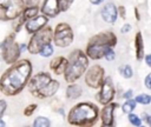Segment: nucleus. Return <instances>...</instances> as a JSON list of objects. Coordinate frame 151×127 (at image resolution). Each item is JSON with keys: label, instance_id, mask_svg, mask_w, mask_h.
<instances>
[{"label": "nucleus", "instance_id": "1", "mask_svg": "<svg viewBox=\"0 0 151 127\" xmlns=\"http://www.w3.org/2000/svg\"><path fill=\"white\" fill-rule=\"evenodd\" d=\"M32 75V63L27 59L14 62L0 79V91L8 96L19 94Z\"/></svg>", "mask_w": 151, "mask_h": 127}, {"label": "nucleus", "instance_id": "2", "mask_svg": "<svg viewBox=\"0 0 151 127\" xmlns=\"http://www.w3.org/2000/svg\"><path fill=\"white\" fill-rule=\"evenodd\" d=\"M99 108L90 101L76 103L67 113L66 120L71 126H93L99 119Z\"/></svg>", "mask_w": 151, "mask_h": 127}, {"label": "nucleus", "instance_id": "3", "mask_svg": "<svg viewBox=\"0 0 151 127\" xmlns=\"http://www.w3.org/2000/svg\"><path fill=\"white\" fill-rule=\"evenodd\" d=\"M60 87L58 80L52 79L51 74L47 72H40L29 78L27 88L28 92L39 99H46L53 96Z\"/></svg>", "mask_w": 151, "mask_h": 127}, {"label": "nucleus", "instance_id": "4", "mask_svg": "<svg viewBox=\"0 0 151 127\" xmlns=\"http://www.w3.org/2000/svg\"><path fill=\"white\" fill-rule=\"evenodd\" d=\"M117 44V35L112 31H104L90 38L85 47V53L90 60H100L104 58V52L109 47L114 48Z\"/></svg>", "mask_w": 151, "mask_h": 127}, {"label": "nucleus", "instance_id": "5", "mask_svg": "<svg viewBox=\"0 0 151 127\" xmlns=\"http://www.w3.org/2000/svg\"><path fill=\"white\" fill-rule=\"evenodd\" d=\"M67 67L64 72V79L67 83L77 82L90 66V59L86 53L79 48L73 49L67 58Z\"/></svg>", "mask_w": 151, "mask_h": 127}, {"label": "nucleus", "instance_id": "6", "mask_svg": "<svg viewBox=\"0 0 151 127\" xmlns=\"http://www.w3.org/2000/svg\"><path fill=\"white\" fill-rule=\"evenodd\" d=\"M25 7L24 0H0V20L9 21L18 19Z\"/></svg>", "mask_w": 151, "mask_h": 127}, {"label": "nucleus", "instance_id": "7", "mask_svg": "<svg viewBox=\"0 0 151 127\" xmlns=\"http://www.w3.org/2000/svg\"><path fill=\"white\" fill-rule=\"evenodd\" d=\"M53 40V29L50 26H45L40 31L32 34L29 42L27 44V51L31 54H38L42 46H45L48 42H52Z\"/></svg>", "mask_w": 151, "mask_h": 127}, {"label": "nucleus", "instance_id": "8", "mask_svg": "<svg viewBox=\"0 0 151 127\" xmlns=\"http://www.w3.org/2000/svg\"><path fill=\"white\" fill-rule=\"evenodd\" d=\"M74 33L67 22H59L53 29V44L59 48H66L72 45Z\"/></svg>", "mask_w": 151, "mask_h": 127}, {"label": "nucleus", "instance_id": "9", "mask_svg": "<svg viewBox=\"0 0 151 127\" xmlns=\"http://www.w3.org/2000/svg\"><path fill=\"white\" fill-rule=\"evenodd\" d=\"M0 51H1L2 59L7 65H13L19 60L21 51L19 45L15 42L14 34H9L8 36L5 38V40L0 45Z\"/></svg>", "mask_w": 151, "mask_h": 127}, {"label": "nucleus", "instance_id": "10", "mask_svg": "<svg viewBox=\"0 0 151 127\" xmlns=\"http://www.w3.org/2000/svg\"><path fill=\"white\" fill-rule=\"evenodd\" d=\"M104 79H105V69L103 66L98 63L88 66V68L84 74V81L86 86H88L92 89H99Z\"/></svg>", "mask_w": 151, "mask_h": 127}, {"label": "nucleus", "instance_id": "11", "mask_svg": "<svg viewBox=\"0 0 151 127\" xmlns=\"http://www.w3.org/2000/svg\"><path fill=\"white\" fill-rule=\"evenodd\" d=\"M116 96V88L112 81L111 76H105L101 86L99 87V92L97 94V101L100 105H106L109 102H112Z\"/></svg>", "mask_w": 151, "mask_h": 127}, {"label": "nucleus", "instance_id": "12", "mask_svg": "<svg viewBox=\"0 0 151 127\" xmlns=\"http://www.w3.org/2000/svg\"><path fill=\"white\" fill-rule=\"evenodd\" d=\"M118 107L117 102H109L106 105H103V108L99 111V119L101 126L111 127L114 125V111Z\"/></svg>", "mask_w": 151, "mask_h": 127}, {"label": "nucleus", "instance_id": "13", "mask_svg": "<svg viewBox=\"0 0 151 127\" xmlns=\"http://www.w3.org/2000/svg\"><path fill=\"white\" fill-rule=\"evenodd\" d=\"M47 24H48V16H46L44 14H40V15L38 14L25 22V28L28 34H33V33L40 31L41 28H44Z\"/></svg>", "mask_w": 151, "mask_h": 127}, {"label": "nucleus", "instance_id": "14", "mask_svg": "<svg viewBox=\"0 0 151 127\" xmlns=\"http://www.w3.org/2000/svg\"><path fill=\"white\" fill-rule=\"evenodd\" d=\"M100 16L106 24H110V25L116 24L118 19V8L114 5V2L105 4L100 11Z\"/></svg>", "mask_w": 151, "mask_h": 127}, {"label": "nucleus", "instance_id": "15", "mask_svg": "<svg viewBox=\"0 0 151 127\" xmlns=\"http://www.w3.org/2000/svg\"><path fill=\"white\" fill-rule=\"evenodd\" d=\"M40 12L41 14L48 18H55L61 11H60L58 0H44L40 7Z\"/></svg>", "mask_w": 151, "mask_h": 127}, {"label": "nucleus", "instance_id": "16", "mask_svg": "<svg viewBox=\"0 0 151 127\" xmlns=\"http://www.w3.org/2000/svg\"><path fill=\"white\" fill-rule=\"evenodd\" d=\"M67 58L64 55H58L53 58L50 62V69L55 74V75H63L66 67H67Z\"/></svg>", "mask_w": 151, "mask_h": 127}, {"label": "nucleus", "instance_id": "17", "mask_svg": "<svg viewBox=\"0 0 151 127\" xmlns=\"http://www.w3.org/2000/svg\"><path fill=\"white\" fill-rule=\"evenodd\" d=\"M134 53H136V59L137 61H142L145 56V51H144V39L142 35V32H137L134 35Z\"/></svg>", "mask_w": 151, "mask_h": 127}, {"label": "nucleus", "instance_id": "18", "mask_svg": "<svg viewBox=\"0 0 151 127\" xmlns=\"http://www.w3.org/2000/svg\"><path fill=\"white\" fill-rule=\"evenodd\" d=\"M83 94V88L79 83L77 82H71L68 83V86L66 87V91H65V96L68 99V100H77Z\"/></svg>", "mask_w": 151, "mask_h": 127}, {"label": "nucleus", "instance_id": "19", "mask_svg": "<svg viewBox=\"0 0 151 127\" xmlns=\"http://www.w3.org/2000/svg\"><path fill=\"white\" fill-rule=\"evenodd\" d=\"M39 11H40V8H39L37 5H32V6L25 7V9L22 11L21 15L18 18V22H20L21 25H25V22H26L27 20H29L31 18L38 15Z\"/></svg>", "mask_w": 151, "mask_h": 127}, {"label": "nucleus", "instance_id": "20", "mask_svg": "<svg viewBox=\"0 0 151 127\" xmlns=\"http://www.w3.org/2000/svg\"><path fill=\"white\" fill-rule=\"evenodd\" d=\"M136 107H137V101L134 99L130 98V99H126V101L122 105V111H123V113L129 114V113L133 112L136 109Z\"/></svg>", "mask_w": 151, "mask_h": 127}, {"label": "nucleus", "instance_id": "21", "mask_svg": "<svg viewBox=\"0 0 151 127\" xmlns=\"http://www.w3.org/2000/svg\"><path fill=\"white\" fill-rule=\"evenodd\" d=\"M118 71H119V74H120L124 79H131V78L133 76V68H132L130 65H127V63L119 66Z\"/></svg>", "mask_w": 151, "mask_h": 127}, {"label": "nucleus", "instance_id": "22", "mask_svg": "<svg viewBox=\"0 0 151 127\" xmlns=\"http://www.w3.org/2000/svg\"><path fill=\"white\" fill-rule=\"evenodd\" d=\"M53 53H54V47H53L52 42H48V44H46L45 46L41 47V49L39 51L38 54L40 56H42V58H50Z\"/></svg>", "mask_w": 151, "mask_h": 127}, {"label": "nucleus", "instance_id": "23", "mask_svg": "<svg viewBox=\"0 0 151 127\" xmlns=\"http://www.w3.org/2000/svg\"><path fill=\"white\" fill-rule=\"evenodd\" d=\"M33 126L34 127H50L51 126V121L46 116H38V118L34 119Z\"/></svg>", "mask_w": 151, "mask_h": 127}, {"label": "nucleus", "instance_id": "24", "mask_svg": "<svg viewBox=\"0 0 151 127\" xmlns=\"http://www.w3.org/2000/svg\"><path fill=\"white\" fill-rule=\"evenodd\" d=\"M127 120H129V122H130L132 126H136V127H139V126H142V123H143L142 118H139V116H138L137 114H134L133 112H131V113L127 114Z\"/></svg>", "mask_w": 151, "mask_h": 127}, {"label": "nucleus", "instance_id": "25", "mask_svg": "<svg viewBox=\"0 0 151 127\" xmlns=\"http://www.w3.org/2000/svg\"><path fill=\"white\" fill-rule=\"evenodd\" d=\"M134 100L137 101V103H140V105H149L151 102V95L150 94H146V93H142V94H138Z\"/></svg>", "mask_w": 151, "mask_h": 127}, {"label": "nucleus", "instance_id": "26", "mask_svg": "<svg viewBox=\"0 0 151 127\" xmlns=\"http://www.w3.org/2000/svg\"><path fill=\"white\" fill-rule=\"evenodd\" d=\"M76 0H58V4H59V7H60V11L61 12H66L71 8V6L73 5Z\"/></svg>", "mask_w": 151, "mask_h": 127}, {"label": "nucleus", "instance_id": "27", "mask_svg": "<svg viewBox=\"0 0 151 127\" xmlns=\"http://www.w3.org/2000/svg\"><path fill=\"white\" fill-rule=\"evenodd\" d=\"M104 59L107 60V61H113L116 59V52H114L113 47H109L104 52Z\"/></svg>", "mask_w": 151, "mask_h": 127}, {"label": "nucleus", "instance_id": "28", "mask_svg": "<svg viewBox=\"0 0 151 127\" xmlns=\"http://www.w3.org/2000/svg\"><path fill=\"white\" fill-rule=\"evenodd\" d=\"M37 107H38L37 103H29L28 106L25 107V109H24V115H25V116H31V115L35 112Z\"/></svg>", "mask_w": 151, "mask_h": 127}, {"label": "nucleus", "instance_id": "29", "mask_svg": "<svg viewBox=\"0 0 151 127\" xmlns=\"http://www.w3.org/2000/svg\"><path fill=\"white\" fill-rule=\"evenodd\" d=\"M117 8H118V16H120L122 19H125L126 18V8H125V6L120 5Z\"/></svg>", "mask_w": 151, "mask_h": 127}, {"label": "nucleus", "instance_id": "30", "mask_svg": "<svg viewBox=\"0 0 151 127\" xmlns=\"http://www.w3.org/2000/svg\"><path fill=\"white\" fill-rule=\"evenodd\" d=\"M144 86H145L149 91H151V73H149V74L144 78Z\"/></svg>", "mask_w": 151, "mask_h": 127}, {"label": "nucleus", "instance_id": "31", "mask_svg": "<svg viewBox=\"0 0 151 127\" xmlns=\"http://www.w3.org/2000/svg\"><path fill=\"white\" fill-rule=\"evenodd\" d=\"M131 28H132V26H131L130 24H124V25H123V27L120 28V33H123V34L129 33V32L131 31Z\"/></svg>", "mask_w": 151, "mask_h": 127}, {"label": "nucleus", "instance_id": "32", "mask_svg": "<svg viewBox=\"0 0 151 127\" xmlns=\"http://www.w3.org/2000/svg\"><path fill=\"white\" fill-rule=\"evenodd\" d=\"M6 107H7V103L5 100H0V118L4 115L5 111H6Z\"/></svg>", "mask_w": 151, "mask_h": 127}, {"label": "nucleus", "instance_id": "33", "mask_svg": "<svg viewBox=\"0 0 151 127\" xmlns=\"http://www.w3.org/2000/svg\"><path fill=\"white\" fill-rule=\"evenodd\" d=\"M142 120L145 121L149 126H151V115H149V114H146V113H143V114H142Z\"/></svg>", "mask_w": 151, "mask_h": 127}, {"label": "nucleus", "instance_id": "34", "mask_svg": "<svg viewBox=\"0 0 151 127\" xmlns=\"http://www.w3.org/2000/svg\"><path fill=\"white\" fill-rule=\"evenodd\" d=\"M132 95H133V89H127L125 93H123V99H130V98H132Z\"/></svg>", "mask_w": 151, "mask_h": 127}, {"label": "nucleus", "instance_id": "35", "mask_svg": "<svg viewBox=\"0 0 151 127\" xmlns=\"http://www.w3.org/2000/svg\"><path fill=\"white\" fill-rule=\"evenodd\" d=\"M144 60H145V63L147 67H151V53L150 54H146L144 56Z\"/></svg>", "mask_w": 151, "mask_h": 127}, {"label": "nucleus", "instance_id": "36", "mask_svg": "<svg viewBox=\"0 0 151 127\" xmlns=\"http://www.w3.org/2000/svg\"><path fill=\"white\" fill-rule=\"evenodd\" d=\"M134 15H136V20H140V13H139V9L137 7H134Z\"/></svg>", "mask_w": 151, "mask_h": 127}, {"label": "nucleus", "instance_id": "37", "mask_svg": "<svg viewBox=\"0 0 151 127\" xmlns=\"http://www.w3.org/2000/svg\"><path fill=\"white\" fill-rule=\"evenodd\" d=\"M103 1H104V0H90V2H91L92 5H100Z\"/></svg>", "mask_w": 151, "mask_h": 127}, {"label": "nucleus", "instance_id": "38", "mask_svg": "<svg viewBox=\"0 0 151 127\" xmlns=\"http://www.w3.org/2000/svg\"><path fill=\"white\" fill-rule=\"evenodd\" d=\"M19 47H20V51H21V52L25 51V49H27V45H26V44H20Z\"/></svg>", "mask_w": 151, "mask_h": 127}, {"label": "nucleus", "instance_id": "39", "mask_svg": "<svg viewBox=\"0 0 151 127\" xmlns=\"http://www.w3.org/2000/svg\"><path fill=\"white\" fill-rule=\"evenodd\" d=\"M0 126H6V123H5V121H2V120H0Z\"/></svg>", "mask_w": 151, "mask_h": 127}, {"label": "nucleus", "instance_id": "40", "mask_svg": "<svg viewBox=\"0 0 151 127\" xmlns=\"http://www.w3.org/2000/svg\"><path fill=\"white\" fill-rule=\"evenodd\" d=\"M27 1H29V2H37V1H39V0H27Z\"/></svg>", "mask_w": 151, "mask_h": 127}]
</instances>
